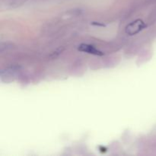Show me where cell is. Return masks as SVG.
I'll use <instances>...</instances> for the list:
<instances>
[{
	"label": "cell",
	"mask_w": 156,
	"mask_h": 156,
	"mask_svg": "<svg viewBox=\"0 0 156 156\" xmlns=\"http://www.w3.org/2000/svg\"><path fill=\"white\" fill-rule=\"evenodd\" d=\"M79 50L80 51L85 52V53H90V54L97 55V56H102L104 54L101 51L96 49L94 46L89 45V44H82L79 47Z\"/></svg>",
	"instance_id": "cell-3"
},
{
	"label": "cell",
	"mask_w": 156,
	"mask_h": 156,
	"mask_svg": "<svg viewBox=\"0 0 156 156\" xmlns=\"http://www.w3.org/2000/svg\"><path fill=\"white\" fill-rule=\"evenodd\" d=\"M17 71H18V69H15V67L6 69L5 70H2L1 72L2 80H3L4 79H5L4 80L5 82H10V81L13 80V79L16 76Z\"/></svg>",
	"instance_id": "cell-2"
},
{
	"label": "cell",
	"mask_w": 156,
	"mask_h": 156,
	"mask_svg": "<svg viewBox=\"0 0 156 156\" xmlns=\"http://www.w3.org/2000/svg\"><path fill=\"white\" fill-rule=\"evenodd\" d=\"M146 24H144L141 20H136L135 21H133L129 24H128L126 28V32L129 35H133L136 34L141 31L144 27H146Z\"/></svg>",
	"instance_id": "cell-1"
}]
</instances>
